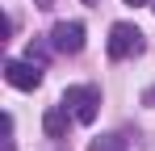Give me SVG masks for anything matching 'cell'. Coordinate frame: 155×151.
Returning a JSON list of instances; mask_svg holds the SVG:
<instances>
[{"label": "cell", "instance_id": "1", "mask_svg": "<svg viewBox=\"0 0 155 151\" xmlns=\"http://www.w3.org/2000/svg\"><path fill=\"white\" fill-rule=\"evenodd\" d=\"M63 105L76 113V122L92 126L97 113H101V88H92V84H71V88L63 92Z\"/></svg>", "mask_w": 155, "mask_h": 151}, {"label": "cell", "instance_id": "2", "mask_svg": "<svg viewBox=\"0 0 155 151\" xmlns=\"http://www.w3.org/2000/svg\"><path fill=\"white\" fill-rule=\"evenodd\" d=\"M143 29L130 21H117L109 29V59H134V55H143Z\"/></svg>", "mask_w": 155, "mask_h": 151}, {"label": "cell", "instance_id": "3", "mask_svg": "<svg viewBox=\"0 0 155 151\" xmlns=\"http://www.w3.org/2000/svg\"><path fill=\"white\" fill-rule=\"evenodd\" d=\"M4 80L21 92H34L42 84V63H29V59H8L4 63Z\"/></svg>", "mask_w": 155, "mask_h": 151}, {"label": "cell", "instance_id": "4", "mask_svg": "<svg viewBox=\"0 0 155 151\" xmlns=\"http://www.w3.org/2000/svg\"><path fill=\"white\" fill-rule=\"evenodd\" d=\"M51 46L59 55H80L84 50V25L80 21H59L51 29Z\"/></svg>", "mask_w": 155, "mask_h": 151}, {"label": "cell", "instance_id": "5", "mask_svg": "<svg viewBox=\"0 0 155 151\" xmlns=\"http://www.w3.org/2000/svg\"><path fill=\"white\" fill-rule=\"evenodd\" d=\"M71 118H76V113H71V109L59 101V105H51V109H46V118H42V130H46L51 139H67V126H71Z\"/></svg>", "mask_w": 155, "mask_h": 151}, {"label": "cell", "instance_id": "6", "mask_svg": "<svg viewBox=\"0 0 155 151\" xmlns=\"http://www.w3.org/2000/svg\"><path fill=\"white\" fill-rule=\"evenodd\" d=\"M88 151H126V143H122L117 134H105V139H92Z\"/></svg>", "mask_w": 155, "mask_h": 151}, {"label": "cell", "instance_id": "7", "mask_svg": "<svg viewBox=\"0 0 155 151\" xmlns=\"http://www.w3.org/2000/svg\"><path fill=\"white\" fill-rule=\"evenodd\" d=\"M34 4H38V8H51V4H54V0H34Z\"/></svg>", "mask_w": 155, "mask_h": 151}, {"label": "cell", "instance_id": "8", "mask_svg": "<svg viewBox=\"0 0 155 151\" xmlns=\"http://www.w3.org/2000/svg\"><path fill=\"white\" fill-rule=\"evenodd\" d=\"M126 4H151V0H126Z\"/></svg>", "mask_w": 155, "mask_h": 151}, {"label": "cell", "instance_id": "9", "mask_svg": "<svg viewBox=\"0 0 155 151\" xmlns=\"http://www.w3.org/2000/svg\"><path fill=\"white\" fill-rule=\"evenodd\" d=\"M84 4H97V0H84Z\"/></svg>", "mask_w": 155, "mask_h": 151}]
</instances>
